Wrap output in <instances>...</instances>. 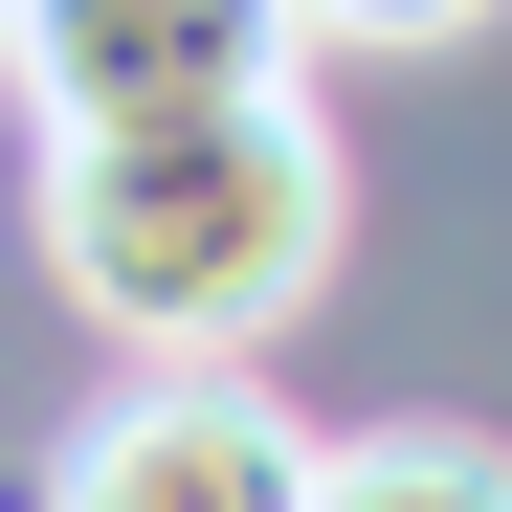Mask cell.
<instances>
[{"mask_svg": "<svg viewBox=\"0 0 512 512\" xmlns=\"http://www.w3.org/2000/svg\"><path fill=\"white\" fill-rule=\"evenodd\" d=\"M290 512H512V468H490V446H446V423H401V446H334Z\"/></svg>", "mask_w": 512, "mask_h": 512, "instance_id": "277c9868", "label": "cell"}, {"mask_svg": "<svg viewBox=\"0 0 512 512\" xmlns=\"http://www.w3.org/2000/svg\"><path fill=\"white\" fill-rule=\"evenodd\" d=\"M290 490H312V423L268 379H201V357H134L45 468V512H290Z\"/></svg>", "mask_w": 512, "mask_h": 512, "instance_id": "7a4b0ae2", "label": "cell"}, {"mask_svg": "<svg viewBox=\"0 0 512 512\" xmlns=\"http://www.w3.org/2000/svg\"><path fill=\"white\" fill-rule=\"evenodd\" d=\"M446 23H490V0H290V45H446Z\"/></svg>", "mask_w": 512, "mask_h": 512, "instance_id": "5b68a950", "label": "cell"}, {"mask_svg": "<svg viewBox=\"0 0 512 512\" xmlns=\"http://www.w3.org/2000/svg\"><path fill=\"white\" fill-rule=\"evenodd\" d=\"M0 67L45 90V134H134V112L290 90V0H0Z\"/></svg>", "mask_w": 512, "mask_h": 512, "instance_id": "3957f363", "label": "cell"}, {"mask_svg": "<svg viewBox=\"0 0 512 512\" xmlns=\"http://www.w3.org/2000/svg\"><path fill=\"white\" fill-rule=\"evenodd\" d=\"M334 223H357V179H334L312 90L45 134V268H67V312H112L134 357H201V379H245L334 290Z\"/></svg>", "mask_w": 512, "mask_h": 512, "instance_id": "6da1fadb", "label": "cell"}]
</instances>
